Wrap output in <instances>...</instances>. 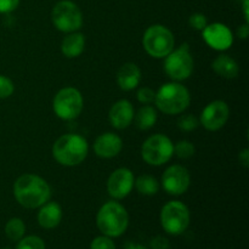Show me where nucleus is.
Returning a JSON list of instances; mask_svg holds the SVG:
<instances>
[{"label": "nucleus", "instance_id": "1", "mask_svg": "<svg viewBox=\"0 0 249 249\" xmlns=\"http://www.w3.org/2000/svg\"><path fill=\"white\" fill-rule=\"evenodd\" d=\"M14 196L22 207L36 209L49 202L51 189L46 180L34 174H23L15 181Z\"/></svg>", "mask_w": 249, "mask_h": 249}, {"label": "nucleus", "instance_id": "2", "mask_svg": "<svg viewBox=\"0 0 249 249\" xmlns=\"http://www.w3.org/2000/svg\"><path fill=\"white\" fill-rule=\"evenodd\" d=\"M88 152V141L77 134H66L60 136L53 146V158L65 167H74L84 162Z\"/></svg>", "mask_w": 249, "mask_h": 249}, {"label": "nucleus", "instance_id": "3", "mask_svg": "<svg viewBox=\"0 0 249 249\" xmlns=\"http://www.w3.org/2000/svg\"><path fill=\"white\" fill-rule=\"evenodd\" d=\"M191 95L186 87L178 82L162 85L156 92L155 104L165 114H180L189 107Z\"/></svg>", "mask_w": 249, "mask_h": 249}, {"label": "nucleus", "instance_id": "4", "mask_svg": "<svg viewBox=\"0 0 249 249\" xmlns=\"http://www.w3.org/2000/svg\"><path fill=\"white\" fill-rule=\"evenodd\" d=\"M96 224L99 230L108 237H119L125 232L129 224L126 209L118 202L109 201L97 212Z\"/></svg>", "mask_w": 249, "mask_h": 249}, {"label": "nucleus", "instance_id": "5", "mask_svg": "<svg viewBox=\"0 0 249 249\" xmlns=\"http://www.w3.org/2000/svg\"><path fill=\"white\" fill-rule=\"evenodd\" d=\"M142 45L146 53L155 58H164L173 51L175 39L172 31L162 24H153L145 31Z\"/></svg>", "mask_w": 249, "mask_h": 249}, {"label": "nucleus", "instance_id": "6", "mask_svg": "<svg viewBox=\"0 0 249 249\" xmlns=\"http://www.w3.org/2000/svg\"><path fill=\"white\" fill-rule=\"evenodd\" d=\"M141 156L147 164L160 167L172 160L174 156V143L167 135L155 134L142 143Z\"/></svg>", "mask_w": 249, "mask_h": 249}, {"label": "nucleus", "instance_id": "7", "mask_svg": "<svg viewBox=\"0 0 249 249\" xmlns=\"http://www.w3.org/2000/svg\"><path fill=\"white\" fill-rule=\"evenodd\" d=\"M164 58L165 74L174 82H182L194 72V57L187 44L173 49L172 53Z\"/></svg>", "mask_w": 249, "mask_h": 249}, {"label": "nucleus", "instance_id": "8", "mask_svg": "<svg viewBox=\"0 0 249 249\" xmlns=\"http://www.w3.org/2000/svg\"><path fill=\"white\" fill-rule=\"evenodd\" d=\"M51 21L60 32L73 33L82 28L83 15L77 4L71 0H61L53 7Z\"/></svg>", "mask_w": 249, "mask_h": 249}, {"label": "nucleus", "instance_id": "9", "mask_svg": "<svg viewBox=\"0 0 249 249\" xmlns=\"http://www.w3.org/2000/svg\"><path fill=\"white\" fill-rule=\"evenodd\" d=\"M160 224L167 233L181 235L190 225V211L180 201H170L160 211Z\"/></svg>", "mask_w": 249, "mask_h": 249}, {"label": "nucleus", "instance_id": "10", "mask_svg": "<svg viewBox=\"0 0 249 249\" xmlns=\"http://www.w3.org/2000/svg\"><path fill=\"white\" fill-rule=\"evenodd\" d=\"M84 100L79 90L75 88H63L55 95L53 109L58 118L63 121H73L82 113Z\"/></svg>", "mask_w": 249, "mask_h": 249}, {"label": "nucleus", "instance_id": "11", "mask_svg": "<svg viewBox=\"0 0 249 249\" xmlns=\"http://www.w3.org/2000/svg\"><path fill=\"white\" fill-rule=\"evenodd\" d=\"M191 185V175L189 170L179 164L170 165L162 177V186L167 194L180 196L189 190Z\"/></svg>", "mask_w": 249, "mask_h": 249}, {"label": "nucleus", "instance_id": "12", "mask_svg": "<svg viewBox=\"0 0 249 249\" xmlns=\"http://www.w3.org/2000/svg\"><path fill=\"white\" fill-rule=\"evenodd\" d=\"M230 118L229 105L223 100H215L203 108L199 123L209 131H216L223 128Z\"/></svg>", "mask_w": 249, "mask_h": 249}, {"label": "nucleus", "instance_id": "13", "mask_svg": "<svg viewBox=\"0 0 249 249\" xmlns=\"http://www.w3.org/2000/svg\"><path fill=\"white\" fill-rule=\"evenodd\" d=\"M135 182L133 172L128 168H118L107 180V192L113 199H123L131 192Z\"/></svg>", "mask_w": 249, "mask_h": 249}, {"label": "nucleus", "instance_id": "14", "mask_svg": "<svg viewBox=\"0 0 249 249\" xmlns=\"http://www.w3.org/2000/svg\"><path fill=\"white\" fill-rule=\"evenodd\" d=\"M202 36L212 49L218 51L228 50L233 43L232 32L223 23L207 24L206 28L202 31Z\"/></svg>", "mask_w": 249, "mask_h": 249}, {"label": "nucleus", "instance_id": "15", "mask_svg": "<svg viewBox=\"0 0 249 249\" xmlns=\"http://www.w3.org/2000/svg\"><path fill=\"white\" fill-rule=\"evenodd\" d=\"M134 107L128 100H119L111 107L108 113V119L111 125L117 130L126 129L134 119Z\"/></svg>", "mask_w": 249, "mask_h": 249}, {"label": "nucleus", "instance_id": "16", "mask_svg": "<svg viewBox=\"0 0 249 249\" xmlns=\"http://www.w3.org/2000/svg\"><path fill=\"white\" fill-rule=\"evenodd\" d=\"M123 148V141L121 136L113 133H105L101 134L99 138L95 140L94 151L97 157L109 160L121 153Z\"/></svg>", "mask_w": 249, "mask_h": 249}, {"label": "nucleus", "instance_id": "17", "mask_svg": "<svg viewBox=\"0 0 249 249\" xmlns=\"http://www.w3.org/2000/svg\"><path fill=\"white\" fill-rule=\"evenodd\" d=\"M141 82V71L135 63H124L117 72V83L124 91H131Z\"/></svg>", "mask_w": 249, "mask_h": 249}, {"label": "nucleus", "instance_id": "18", "mask_svg": "<svg viewBox=\"0 0 249 249\" xmlns=\"http://www.w3.org/2000/svg\"><path fill=\"white\" fill-rule=\"evenodd\" d=\"M62 219V208L56 202H46L38 213V223L44 229H53Z\"/></svg>", "mask_w": 249, "mask_h": 249}, {"label": "nucleus", "instance_id": "19", "mask_svg": "<svg viewBox=\"0 0 249 249\" xmlns=\"http://www.w3.org/2000/svg\"><path fill=\"white\" fill-rule=\"evenodd\" d=\"M85 49L84 34L73 32L68 33L61 43V53L67 58H75L83 53Z\"/></svg>", "mask_w": 249, "mask_h": 249}, {"label": "nucleus", "instance_id": "20", "mask_svg": "<svg viewBox=\"0 0 249 249\" xmlns=\"http://www.w3.org/2000/svg\"><path fill=\"white\" fill-rule=\"evenodd\" d=\"M212 68L219 77H223L225 79H233L240 73L237 62L229 55L218 56L212 63Z\"/></svg>", "mask_w": 249, "mask_h": 249}, {"label": "nucleus", "instance_id": "21", "mask_svg": "<svg viewBox=\"0 0 249 249\" xmlns=\"http://www.w3.org/2000/svg\"><path fill=\"white\" fill-rule=\"evenodd\" d=\"M134 122L139 130H148L152 128L157 122V111L150 105L142 106L138 111V113L134 114Z\"/></svg>", "mask_w": 249, "mask_h": 249}, {"label": "nucleus", "instance_id": "22", "mask_svg": "<svg viewBox=\"0 0 249 249\" xmlns=\"http://www.w3.org/2000/svg\"><path fill=\"white\" fill-rule=\"evenodd\" d=\"M134 187L138 190L139 194L143 196H155L160 191V182L152 175L143 174L135 179Z\"/></svg>", "mask_w": 249, "mask_h": 249}, {"label": "nucleus", "instance_id": "23", "mask_svg": "<svg viewBox=\"0 0 249 249\" xmlns=\"http://www.w3.org/2000/svg\"><path fill=\"white\" fill-rule=\"evenodd\" d=\"M26 226L19 218H12L5 225V233L11 241H19L24 236Z\"/></svg>", "mask_w": 249, "mask_h": 249}, {"label": "nucleus", "instance_id": "24", "mask_svg": "<svg viewBox=\"0 0 249 249\" xmlns=\"http://www.w3.org/2000/svg\"><path fill=\"white\" fill-rule=\"evenodd\" d=\"M195 152H196L195 145L187 140L179 141L177 145H174V155L181 160H189L195 155Z\"/></svg>", "mask_w": 249, "mask_h": 249}, {"label": "nucleus", "instance_id": "25", "mask_svg": "<svg viewBox=\"0 0 249 249\" xmlns=\"http://www.w3.org/2000/svg\"><path fill=\"white\" fill-rule=\"evenodd\" d=\"M16 249H45V243L38 236H28L19 240Z\"/></svg>", "mask_w": 249, "mask_h": 249}, {"label": "nucleus", "instance_id": "26", "mask_svg": "<svg viewBox=\"0 0 249 249\" xmlns=\"http://www.w3.org/2000/svg\"><path fill=\"white\" fill-rule=\"evenodd\" d=\"M199 121L194 114H184L178 121V126L184 131H194L198 128Z\"/></svg>", "mask_w": 249, "mask_h": 249}, {"label": "nucleus", "instance_id": "27", "mask_svg": "<svg viewBox=\"0 0 249 249\" xmlns=\"http://www.w3.org/2000/svg\"><path fill=\"white\" fill-rule=\"evenodd\" d=\"M15 91V85L10 78L0 74V99H7Z\"/></svg>", "mask_w": 249, "mask_h": 249}, {"label": "nucleus", "instance_id": "28", "mask_svg": "<svg viewBox=\"0 0 249 249\" xmlns=\"http://www.w3.org/2000/svg\"><path fill=\"white\" fill-rule=\"evenodd\" d=\"M189 24L191 26V28H194L195 31H203L206 28V26L208 24V21H207V17L204 16L203 14H194L190 16L189 18Z\"/></svg>", "mask_w": 249, "mask_h": 249}, {"label": "nucleus", "instance_id": "29", "mask_svg": "<svg viewBox=\"0 0 249 249\" xmlns=\"http://www.w3.org/2000/svg\"><path fill=\"white\" fill-rule=\"evenodd\" d=\"M136 97H138L139 102L143 105H150L152 102H155V97H156V92L153 91L151 88H140L136 94Z\"/></svg>", "mask_w": 249, "mask_h": 249}, {"label": "nucleus", "instance_id": "30", "mask_svg": "<svg viewBox=\"0 0 249 249\" xmlns=\"http://www.w3.org/2000/svg\"><path fill=\"white\" fill-rule=\"evenodd\" d=\"M90 249H116L113 241L108 236H100L96 237L90 245Z\"/></svg>", "mask_w": 249, "mask_h": 249}, {"label": "nucleus", "instance_id": "31", "mask_svg": "<svg viewBox=\"0 0 249 249\" xmlns=\"http://www.w3.org/2000/svg\"><path fill=\"white\" fill-rule=\"evenodd\" d=\"M19 0H0V14H9L17 9Z\"/></svg>", "mask_w": 249, "mask_h": 249}, {"label": "nucleus", "instance_id": "32", "mask_svg": "<svg viewBox=\"0 0 249 249\" xmlns=\"http://www.w3.org/2000/svg\"><path fill=\"white\" fill-rule=\"evenodd\" d=\"M151 248L152 249H169V241L168 238L163 237V236H156L151 240L150 242Z\"/></svg>", "mask_w": 249, "mask_h": 249}, {"label": "nucleus", "instance_id": "33", "mask_svg": "<svg viewBox=\"0 0 249 249\" xmlns=\"http://www.w3.org/2000/svg\"><path fill=\"white\" fill-rule=\"evenodd\" d=\"M238 160H240V163L243 165L245 168L249 167V150L248 148H245L240 152L238 155Z\"/></svg>", "mask_w": 249, "mask_h": 249}, {"label": "nucleus", "instance_id": "34", "mask_svg": "<svg viewBox=\"0 0 249 249\" xmlns=\"http://www.w3.org/2000/svg\"><path fill=\"white\" fill-rule=\"evenodd\" d=\"M238 36L241 39H247L249 36V28H248V23H245L243 26H241L237 31Z\"/></svg>", "mask_w": 249, "mask_h": 249}, {"label": "nucleus", "instance_id": "35", "mask_svg": "<svg viewBox=\"0 0 249 249\" xmlns=\"http://www.w3.org/2000/svg\"><path fill=\"white\" fill-rule=\"evenodd\" d=\"M124 249H147L145 246L139 245V243H134V242H128L125 245V248Z\"/></svg>", "mask_w": 249, "mask_h": 249}, {"label": "nucleus", "instance_id": "36", "mask_svg": "<svg viewBox=\"0 0 249 249\" xmlns=\"http://www.w3.org/2000/svg\"><path fill=\"white\" fill-rule=\"evenodd\" d=\"M4 249H9V248H4Z\"/></svg>", "mask_w": 249, "mask_h": 249}]
</instances>
